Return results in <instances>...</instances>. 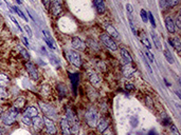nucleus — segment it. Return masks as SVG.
I'll return each mask as SVG.
<instances>
[{"label":"nucleus","mask_w":181,"mask_h":135,"mask_svg":"<svg viewBox=\"0 0 181 135\" xmlns=\"http://www.w3.org/2000/svg\"><path fill=\"white\" fill-rule=\"evenodd\" d=\"M125 88H126V90H127V91H135V85H132V83H126Z\"/></svg>","instance_id":"obj_37"},{"label":"nucleus","mask_w":181,"mask_h":135,"mask_svg":"<svg viewBox=\"0 0 181 135\" xmlns=\"http://www.w3.org/2000/svg\"><path fill=\"white\" fill-rule=\"evenodd\" d=\"M8 97V93H6V89L2 88V87H0V101L1 100H4Z\"/></svg>","instance_id":"obj_30"},{"label":"nucleus","mask_w":181,"mask_h":135,"mask_svg":"<svg viewBox=\"0 0 181 135\" xmlns=\"http://www.w3.org/2000/svg\"><path fill=\"white\" fill-rule=\"evenodd\" d=\"M42 34H44V37H45V40H46V42H47L48 45H49L51 49H54V50H55L56 49L55 42H54V40H53L52 37L49 35V33L46 32V31H42Z\"/></svg>","instance_id":"obj_15"},{"label":"nucleus","mask_w":181,"mask_h":135,"mask_svg":"<svg viewBox=\"0 0 181 135\" xmlns=\"http://www.w3.org/2000/svg\"><path fill=\"white\" fill-rule=\"evenodd\" d=\"M25 68H27V71H28V73H29V76H30L32 79L33 80L38 79L39 78L38 71H37V69L35 68V66H34L32 62H27V64H25Z\"/></svg>","instance_id":"obj_7"},{"label":"nucleus","mask_w":181,"mask_h":135,"mask_svg":"<svg viewBox=\"0 0 181 135\" xmlns=\"http://www.w3.org/2000/svg\"><path fill=\"white\" fill-rule=\"evenodd\" d=\"M100 40L106 48H108L109 50H111V51H117L118 50V45H117V43L114 42L113 38H112L111 36H109L107 33L106 34L105 33L101 34L100 35Z\"/></svg>","instance_id":"obj_2"},{"label":"nucleus","mask_w":181,"mask_h":135,"mask_svg":"<svg viewBox=\"0 0 181 135\" xmlns=\"http://www.w3.org/2000/svg\"><path fill=\"white\" fill-rule=\"evenodd\" d=\"M135 72H136V69H135L134 66H131L130 64H126L124 68H123V74L125 77H131L132 75L135 74Z\"/></svg>","instance_id":"obj_14"},{"label":"nucleus","mask_w":181,"mask_h":135,"mask_svg":"<svg viewBox=\"0 0 181 135\" xmlns=\"http://www.w3.org/2000/svg\"><path fill=\"white\" fill-rule=\"evenodd\" d=\"M165 24H166V29L170 33H175L176 31V25H175V20L173 19L172 16H166L165 18Z\"/></svg>","instance_id":"obj_11"},{"label":"nucleus","mask_w":181,"mask_h":135,"mask_svg":"<svg viewBox=\"0 0 181 135\" xmlns=\"http://www.w3.org/2000/svg\"><path fill=\"white\" fill-rule=\"evenodd\" d=\"M71 43H72V47L76 50H85V47H86L85 42H83V40L78 37H73Z\"/></svg>","instance_id":"obj_12"},{"label":"nucleus","mask_w":181,"mask_h":135,"mask_svg":"<svg viewBox=\"0 0 181 135\" xmlns=\"http://www.w3.org/2000/svg\"><path fill=\"white\" fill-rule=\"evenodd\" d=\"M42 122H44V120H42L38 115L32 118V126H33L35 129H38V130L40 129V128L42 127Z\"/></svg>","instance_id":"obj_20"},{"label":"nucleus","mask_w":181,"mask_h":135,"mask_svg":"<svg viewBox=\"0 0 181 135\" xmlns=\"http://www.w3.org/2000/svg\"><path fill=\"white\" fill-rule=\"evenodd\" d=\"M179 2H180V0H165L167 8H174V6H176L177 4H179Z\"/></svg>","instance_id":"obj_26"},{"label":"nucleus","mask_w":181,"mask_h":135,"mask_svg":"<svg viewBox=\"0 0 181 135\" xmlns=\"http://www.w3.org/2000/svg\"><path fill=\"white\" fill-rule=\"evenodd\" d=\"M93 4H94L96 12L99 14H104L106 11V6L104 3V0H93Z\"/></svg>","instance_id":"obj_13"},{"label":"nucleus","mask_w":181,"mask_h":135,"mask_svg":"<svg viewBox=\"0 0 181 135\" xmlns=\"http://www.w3.org/2000/svg\"><path fill=\"white\" fill-rule=\"evenodd\" d=\"M85 120L88 124V126L91 128H96V125L99 122V113L94 109H90L85 113Z\"/></svg>","instance_id":"obj_1"},{"label":"nucleus","mask_w":181,"mask_h":135,"mask_svg":"<svg viewBox=\"0 0 181 135\" xmlns=\"http://www.w3.org/2000/svg\"><path fill=\"white\" fill-rule=\"evenodd\" d=\"M2 108H1V107H0V114H1V113H2Z\"/></svg>","instance_id":"obj_48"},{"label":"nucleus","mask_w":181,"mask_h":135,"mask_svg":"<svg viewBox=\"0 0 181 135\" xmlns=\"http://www.w3.org/2000/svg\"><path fill=\"white\" fill-rule=\"evenodd\" d=\"M18 115V111L14 108H11L10 110H8L6 113L2 115V121L3 124L6 125V126H10L15 121L16 119V116Z\"/></svg>","instance_id":"obj_3"},{"label":"nucleus","mask_w":181,"mask_h":135,"mask_svg":"<svg viewBox=\"0 0 181 135\" xmlns=\"http://www.w3.org/2000/svg\"><path fill=\"white\" fill-rule=\"evenodd\" d=\"M10 83V79L6 74H0V85H6Z\"/></svg>","instance_id":"obj_25"},{"label":"nucleus","mask_w":181,"mask_h":135,"mask_svg":"<svg viewBox=\"0 0 181 135\" xmlns=\"http://www.w3.org/2000/svg\"><path fill=\"white\" fill-rule=\"evenodd\" d=\"M121 55H122L123 59H125L128 64H130L131 61H132V57H131L130 53L126 50V49H124V48H121Z\"/></svg>","instance_id":"obj_21"},{"label":"nucleus","mask_w":181,"mask_h":135,"mask_svg":"<svg viewBox=\"0 0 181 135\" xmlns=\"http://www.w3.org/2000/svg\"><path fill=\"white\" fill-rule=\"evenodd\" d=\"M163 54H164V57H165V59H166L170 64H174V58H173V56H172V54H170V52L167 49H165L164 51H163Z\"/></svg>","instance_id":"obj_24"},{"label":"nucleus","mask_w":181,"mask_h":135,"mask_svg":"<svg viewBox=\"0 0 181 135\" xmlns=\"http://www.w3.org/2000/svg\"><path fill=\"white\" fill-rule=\"evenodd\" d=\"M148 19H149V21L151 22V25H153V28H156V22H155L154 16H153V14H151V12L148 13Z\"/></svg>","instance_id":"obj_36"},{"label":"nucleus","mask_w":181,"mask_h":135,"mask_svg":"<svg viewBox=\"0 0 181 135\" xmlns=\"http://www.w3.org/2000/svg\"><path fill=\"white\" fill-rule=\"evenodd\" d=\"M70 79L72 81L73 83V87H74V91H75V88H76V85H77V81H78V76L76 74L74 75H70Z\"/></svg>","instance_id":"obj_31"},{"label":"nucleus","mask_w":181,"mask_h":135,"mask_svg":"<svg viewBox=\"0 0 181 135\" xmlns=\"http://www.w3.org/2000/svg\"><path fill=\"white\" fill-rule=\"evenodd\" d=\"M87 44H88V45H89V47H91L92 49H93V50H100V48H99V44L96 43V42H94L93 41V40H91V39H88V40H87Z\"/></svg>","instance_id":"obj_28"},{"label":"nucleus","mask_w":181,"mask_h":135,"mask_svg":"<svg viewBox=\"0 0 181 135\" xmlns=\"http://www.w3.org/2000/svg\"><path fill=\"white\" fill-rule=\"evenodd\" d=\"M151 38H153L154 42H155V45H156V48L158 49V50H161V42H160V40H159L158 35H157V34L155 33L154 31H151Z\"/></svg>","instance_id":"obj_23"},{"label":"nucleus","mask_w":181,"mask_h":135,"mask_svg":"<svg viewBox=\"0 0 181 135\" xmlns=\"http://www.w3.org/2000/svg\"><path fill=\"white\" fill-rule=\"evenodd\" d=\"M105 29L107 31V34L109 36H111L113 38H118L119 37V33H118V31L113 28V25L111 24H105Z\"/></svg>","instance_id":"obj_16"},{"label":"nucleus","mask_w":181,"mask_h":135,"mask_svg":"<svg viewBox=\"0 0 181 135\" xmlns=\"http://www.w3.org/2000/svg\"><path fill=\"white\" fill-rule=\"evenodd\" d=\"M42 4L46 8H50V4H51V0H42Z\"/></svg>","instance_id":"obj_40"},{"label":"nucleus","mask_w":181,"mask_h":135,"mask_svg":"<svg viewBox=\"0 0 181 135\" xmlns=\"http://www.w3.org/2000/svg\"><path fill=\"white\" fill-rule=\"evenodd\" d=\"M10 19H11L12 21L14 22L15 24L17 25V28H18V29H20V25L18 24V22H17V20H16V19H15V18H14V16H12V15H11V16H10ZM20 31H21V29H20Z\"/></svg>","instance_id":"obj_43"},{"label":"nucleus","mask_w":181,"mask_h":135,"mask_svg":"<svg viewBox=\"0 0 181 135\" xmlns=\"http://www.w3.org/2000/svg\"><path fill=\"white\" fill-rule=\"evenodd\" d=\"M23 115H27V116H29V117H31V118H33V117L38 115V110H37L35 107H29V108H27V110L25 111Z\"/></svg>","instance_id":"obj_17"},{"label":"nucleus","mask_w":181,"mask_h":135,"mask_svg":"<svg viewBox=\"0 0 181 135\" xmlns=\"http://www.w3.org/2000/svg\"><path fill=\"white\" fill-rule=\"evenodd\" d=\"M25 32L29 34V37H32V31H31L29 25H25Z\"/></svg>","instance_id":"obj_42"},{"label":"nucleus","mask_w":181,"mask_h":135,"mask_svg":"<svg viewBox=\"0 0 181 135\" xmlns=\"http://www.w3.org/2000/svg\"><path fill=\"white\" fill-rule=\"evenodd\" d=\"M23 122L25 125H27V126H32V118L27 115H23Z\"/></svg>","instance_id":"obj_33"},{"label":"nucleus","mask_w":181,"mask_h":135,"mask_svg":"<svg viewBox=\"0 0 181 135\" xmlns=\"http://www.w3.org/2000/svg\"><path fill=\"white\" fill-rule=\"evenodd\" d=\"M17 2H18V3H23V0H17Z\"/></svg>","instance_id":"obj_47"},{"label":"nucleus","mask_w":181,"mask_h":135,"mask_svg":"<svg viewBox=\"0 0 181 135\" xmlns=\"http://www.w3.org/2000/svg\"><path fill=\"white\" fill-rule=\"evenodd\" d=\"M13 8H14V11H15V12H16L17 14L19 15V16H20V17H21V18H23V20H25V21H27V20H28V19H27V17H25V14H23V12L20 11L19 8H17V6H13Z\"/></svg>","instance_id":"obj_35"},{"label":"nucleus","mask_w":181,"mask_h":135,"mask_svg":"<svg viewBox=\"0 0 181 135\" xmlns=\"http://www.w3.org/2000/svg\"><path fill=\"white\" fill-rule=\"evenodd\" d=\"M96 66H99V69L102 70V71H106V64H104L103 61H100V62H98V64Z\"/></svg>","instance_id":"obj_39"},{"label":"nucleus","mask_w":181,"mask_h":135,"mask_svg":"<svg viewBox=\"0 0 181 135\" xmlns=\"http://www.w3.org/2000/svg\"><path fill=\"white\" fill-rule=\"evenodd\" d=\"M44 120V124L46 126V130H47V132L49 133L50 135H54L56 133V127L54 122L51 120L50 118H48V117H45V118L42 119Z\"/></svg>","instance_id":"obj_9"},{"label":"nucleus","mask_w":181,"mask_h":135,"mask_svg":"<svg viewBox=\"0 0 181 135\" xmlns=\"http://www.w3.org/2000/svg\"><path fill=\"white\" fill-rule=\"evenodd\" d=\"M88 76H89V81L92 85L94 87H99L102 83V78L99 76V74H96L95 72L89 71L88 72Z\"/></svg>","instance_id":"obj_8"},{"label":"nucleus","mask_w":181,"mask_h":135,"mask_svg":"<svg viewBox=\"0 0 181 135\" xmlns=\"http://www.w3.org/2000/svg\"><path fill=\"white\" fill-rule=\"evenodd\" d=\"M25 98H23V97H18V98H17V99L14 101V104H13V108L18 111V110H20V109H23V108L25 107Z\"/></svg>","instance_id":"obj_18"},{"label":"nucleus","mask_w":181,"mask_h":135,"mask_svg":"<svg viewBox=\"0 0 181 135\" xmlns=\"http://www.w3.org/2000/svg\"><path fill=\"white\" fill-rule=\"evenodd\" d=\"M175 25L177 27L178 29H181V20H180V16L177 17V20L175 22Z\"/></svg>","instance_id":"obj_41"},{"label":"nucleus","mask_w":181,"mask_h":135,"mask_svg":"<svg viewBox=\"0 0 181 135\" xmlns=\"http://www.w3.org/2000/svg\"><path fill=\"white\" fill-rule=\"evenodd\" d=\"M0 4H1V2H0Z\"/></svg>","instance_id":"obj_50"},{"label":"nucleus","mask_w":181,"mask_h":135,"mask_svg":"<svg viewBox=\"0 0 181 135\" xmlns=\"http://www.w3.org/2000/svg\"><path fill=\"white\" fill-rule=\"evenodd\" d=\"M50 10L53 16H58L63 11V3L61 0H52L50 4Z\"/></svg>","instance_id":"obj_6"},{"label":"nucleus","mask_w":181,"mask_h":135,"mask_svg":"<svg viewBox=\"0 0 181 135\" xmlns=\"http://www.w3.org/2000/svg\"><path fill=\"white\" fill-rule=\"evenodd\" d=\"M38 105L48 118H56L57 114H56L55 109H54L52 106H50L49 104H45V102H42V101H39Z\"/></svg>","instance_id":"obj_5"},{"label":"nucleus","mask_w":181,"mask_h":135,"mask_svg":"<svg viewBox=\"0 0 181 135\" xmlns=\"http://www.w3.org/2000/svg\"><path fill=\"white\" fill-rule=\"evenodd\" d=\"M61 129L63 135H71V128L68 122L67 118H61Z\"/></svg>","instance_id":"obj_10"},{"label":"nucleus","mask_w":181,"mask_h":135,"mask_svg":"<svg viewBox=\"0 0 181 135\" xmlns=\"http://www.w3.org/2000/svg\"><path fill=\"white\" fill-rule=\"evenodd\" d=\"M140 15H141V18H142L143 22H144V23H147L148 17H147V13H146V11H145V10H141V11H140Z\"/></svg>","instance_id":"obj_32"},{"label":"nucleus","mask_w":181,"mask_h":135,"mask_svg":"<svg viewBox=\"0 0 181 135\" xmlns=\"http://www.w3.org/2000/svg\"><path fill=\"white\" fill-rule=\"evenodd\" d=\"M67 59L70 64H73L76 68H81L82 66V57L77 52H74V51L67 52Z\"/></svg>","instance_id":"obj_4"},{"label":"nucleus","mask_w":181,"mask_h":135,"mask_svg":"<svg viewBox=\"0 0 181 135\" xmlns=\"http://www.w3.org/2000/svg\"><path fill=\"white\" fill-rule=\"evenodd\" d=\"M145 101H146V106H147L149 109H151L153 110L154 109V102H153V100H151V98L149 96H147L146 98H145Z\"/></svg>","instance_id":"obj_34"},{"label":"nucleus","mask_w":181,"mask_h":135,"mask_svg":"<svg viewBox=\"0 0 181 135\" xmlns=\"http://www.w3.org/2000/svg\"><path fill=\"white\" fill-rule=\"evenodd\" d=\"M96 128H98V131L100 133H104L106 130L108 129V122H107L105 119H102V120L98 122V125H96Z\"/></svg>","instance_id":"obj_19"},{"label":"nucleus","mask_w":181,"mask_h":135,"mask_svg":"<svg viewBox=\"0 0 181 135\" xmlns=\"http://www.w3.org/2000/svg\"><path fill=\"white\" fill-rule=\"evenodd\" d=\"M172 132H173V135H179L178 130L176 129L175 126H172Z\"/></svg>","instance_id":"obj_45"},{"label":"nucleus","mask_w":181,"mask_h":135,"mask_svg":"<svg viewBox=\"0 0 181 135\" xmlns=\"http://www.w3.org/2000/svg\"><path fill=\"white\" fill-rule=\"evenodd\" d=\"M145 54H146L147 58L149 59V61H151V62H154V59H155V58H154V55L151 53V51H145Z\"/></svg>","instance_id":"obj_38"},{"label":"nucleus","mask_w":181,"mask_h":135,"mask_svg":"<svg viewBox=\"0 0 181 135\" xmlns=\"http://www.w3.org/2000/svg\"><path fill=\"white\" fill-rule=\"evenodd\" d=\"M141 41H142V43L144 44V45L147 48V49H151V43H149V41H148V38L146 37V35H144V33H143L142 36H141Z\"/></svg>","instance_id":"obj_27"},{"label":"nucleus","mask_w":181,"mask_h":135,"mask_svg":"<svg viewBox=\"0 0 181 135\" xmlns=\"http://www.w3.org/2000/svg\"><path fill=\"white\" fill-rule=\"evenodd\" d=\"M170 44H172V45L175 48L177 52H180V50H181V41H180V38H179V37H175L173 40H172V39H170Z\"/></svg>","instance_id":"obj_22"},{"label":"nucleus","mask_w":181,"mask_h":135,"mask_svg":"<svg viewBox=\"0 0 181 135\" xmlns=\"http://www.w3.org/2000/svg\"><path fill=\"white\" fill-rule=\"evenodd\" d=\"M0 135H2V134H1V132H0Z\"/></svg>","instance_id":"obj_49"},{"label":"nucleus","mask_w":181,"mask_h":135,"mask_svg":"<svg viewBox=\"0 0 181 135\" xmlns=\"http://www.w3.org/2000/svg\"><path fill=\"white\" fill-rule=\"evenodd\" d=\"M19 49V52L21 53V55L25 57V59H27V60H29L30 59V55H29V52L27 50H25V48H21V47H19L18 48Z\"/></svg>","instance_id":"obj_29"},{"label":"nucleus","mask_w":181,"mask_h":135,"mask_svg":"<svg viewBox=\"0 0 181 135\" xmlns=\"http://www.w3.org/2000/svg\"><path fill=\"white\" fill-rule=\"evenodd\" d=\"M126 8H127L128 13H132V12H134V8H132V6H131L130 3H127V4H126Z\"/></svg>","instance_id":"obj_44"},{"label":"nucleus","mask_w":181,"mask_h":135,"mask_svg":"<svg viewBox=\"0 0 181 135\" xmlns=\"http://www.w3.org/2000/svg\"><path fill=\"white\" fill-rule=\"evenodd\" d=\"M23 42H25V44L27 45V47H29V42H28V39L25 38V37H23Z\"/></svg>","instance_id":"obj_46"}]
</instances>
